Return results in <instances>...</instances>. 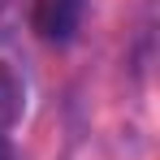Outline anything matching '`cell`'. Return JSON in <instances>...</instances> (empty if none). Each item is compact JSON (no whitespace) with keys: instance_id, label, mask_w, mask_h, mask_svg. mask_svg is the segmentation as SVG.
Returning <instances> with one entry per match:
<instances>
[{"instance_id":"6da1fadb","label":"cell","mask_w":160,"mask_h":160,"mask_svg":"<svg viewBox=\"0 0 160 160\" xmlns=\"http://www.w3.org/2000/svg\"><path fill=\"white\" fill-rule=\"evenodd\" d=\"M82 9H87V0H35L30 26L48 43H69L82 26Z\"/></svg>"},{"instance_id":"7a4b0ae2","label":"cell","mask_w":160,"mask_h":160,"mask_svg":"<svg viewBox=\"0 0 160 160\" xmlns=\"http://www.w3.org/2000/svg\"><path fill=\"white\" fill-rule=\"evenodd\" d=\"M18 112H22V87H18V78L9 69H0V130L13 126Z\"/></svg>"},{"instance_id":"3957f363","label":"cell","mask_w":160,"mask_h":160,"mask_svg":"<svg viewBox=\"0 0 160 160\" xmlns=\"http://www.w3.org/2000/svg\"><path fill=\"white\" fill-rule=\"evenodd\" d=\"M0 160H18V152H13V138L0 130Z\"/></svg>"}]
</instances>
